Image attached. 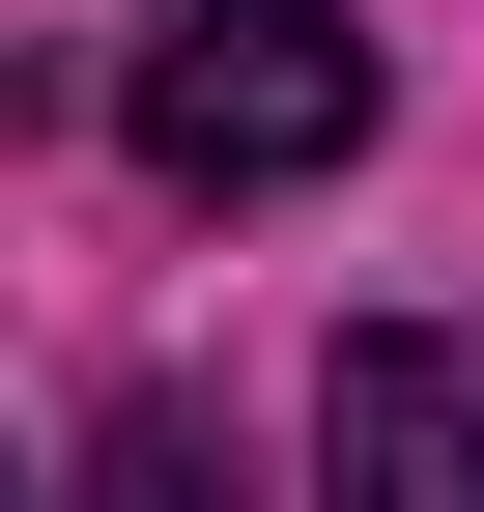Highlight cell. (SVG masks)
<instances>
[{
  "mask_svg": "<svg viewBox=\"0 0 484 512\" xmlns=\"http://www.w3.org/2000/svg\"><path fill=\"white\" fill-rule=\"evenodd\" d=\"M114 143H143L171 200H314V171L371 143V29H342V0H171V29L114 57Z\"/></svg>",
  "mask_w": 484,
  "mask_h": 512,
  "instance_id": "cell-1",
  "label": "cell"
},
{
  "mask_svg": "<svg viewBox=\"0 0 484 512\" xmlns=\"http://www.w3.org/2000/svg\"><path fill=\"white\" fill-rule=\"evenodd\" d=\"M314 427H342V512H484V342L456 313H371Z\"/></svg>",
  "mask_w": 484,
  "mask_h": 512,
  "instance_id": "cell-2",
  "label": "cell"
},
{
  "mask_svg": "<svg viewBox=\"0 0 484 512\" xmlns=\"http://www.w3.org/2000/svg\"><path fill=\"white\" fill-rule=\"evenodd\" d=\"M86 512H228V456H200V399H114V427H86Z\"/></svg>",
  "mask_w": 484,
  "mask_h": 512,
  "instance_id": "cell-3",
  "label": "cell"
}]
</instances>
